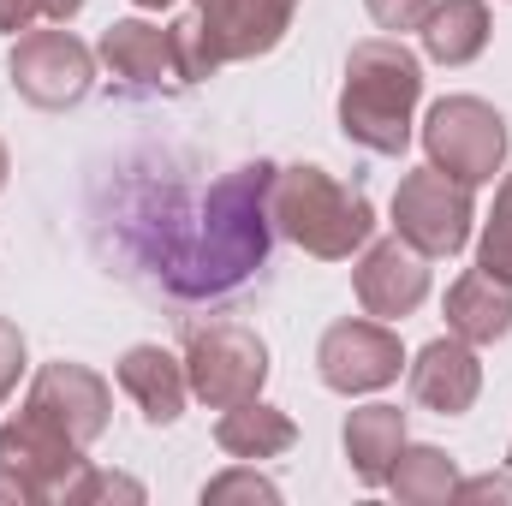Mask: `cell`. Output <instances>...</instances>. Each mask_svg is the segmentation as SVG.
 Returning a JSON list of instances; mask_svg holds the SVG:
<instances>
[{
    "label": "cell",
    "instance_id": "6da1fadb",
    "mask_svg": "<svg viewBox=\"0 0 512 506\" xmlns=\"http://www.w3.org/2000/svg\"><path fill=\"white\" fill-rule=\"evenodd\" d=\"M423 96V66L399 36H370L346 54V84H340V131L346 143L370 155H405L411 114Z\"/></svg>",
    "mask_w": 512,
    "mask_h": 506
},
{
    "label": "cell",
    "instance_id": "7a4b0ae2",
    "mask_svg": "<svg viewBox=\"0 0 512 506\" xmlns=\"http://www.w3.org/2000/svg\"><path fill=\"white\" fill-rule=\"evenodd\" d=\"M268 215L274 227L298 245L304 256H322V262H346L358 245H370L376 233V209L364 191L340 185L328 167H274V197H268Z\"/></svg>",
    "mask_w": 512,
    "mask_h": 506
},
{
    "label": "cell",
    "instance_id": "3957f363",
    "mask_svg": "<svg viewBox=\"0 0 512 506\" xmlns=\"http://www.w3.org/2000/svg\"><path fill=\"white\" fill-rule=\"evenodd\" d=\"M185 381L203 405L227 411L262 393L268 381V346L245 322H191L185 328Z\"/></svg>",
    "mask_w": 512,
    "mask_h": 506
},
{
    "label": "cell",
    "instance_id": "277c9868",
    "mask_svg": "<svg viewBox=\"0 0 512 506\" xmlns=\"http://www.w3.org/2000/svg\"><path fill=\"white\" fill-rule=\"evenodd\" d=\"M429 167H441L459 185H489L507 161V120L483 96H441L423 120Z\"/></svg>",
    "mask_w": 512,
    "mask_h": 506
},
{
    "label": "cell",
    "instance_id": "5b68a950",
    "mask_svg": "<svg viewBox=\"0 0 512 506\" xmlns=\"http://www.w3.org/2000/svg\"><path fill=\"white\" fill-rule=\"evenodd\" d=\"M471 185L447 179L441 167H417L399 179L393 191V227L405 245H417L423 256H459L471 245Z\"/></svg>",
    "mask_w": 512,
    "mask_h": 506
},
{
    "label": "cell",
    "instance_id": "8992f818",
    "mask_svg": "<svg viewBox=\"0 0 512 506\" xmlns=\"http://www.w3.org/2000/svg\"><path fill=\"white\" fill-rule=\"evenodd\" d=\"M6 72L30 108H78L96 84V54L72 30H24L12 42Z\"/></svg>",
    "mask_w": 512,
    "mask_h": 506
},
{
    "label": "cell",
    "instance_id": "52a82bcc",
    "mask_svg": "<svg viewBox=\"0 0 512 506\" xmlns=\"http://www.w3.org/2000/svg\"><path fill=\"white\" fill-rule=\"evenodd\" d=\"M399 364H405V346L387 322H334L316 346V370L334 393H376L387 381H399Z\"/></svg>",
    "mask_w": 512,
    "mask_h": 506
},
{
    "label": "cell",
    "instance_id": "ba28073f",
    "mask_svg": "<svg viewBox=\"0 0 512 506\" xmlns=\"http://www.w3.org/2000/svg\"><path fill=\"white\" fill-rule=\"evenodd\" d=\"M24 405H30L36 417H48L54 429H66L78 447L102 441V435H108V417H114V393H108V381L96 376L90 364H66V358H54V364L36 370Z\"/></svg>",
    "mask_w": 512,
    "mask_h": 506
},
{
    "label": "cell",
    "instance_id": "9c48e42d",
    "mask_svg": "<svg viewBox=\"0 0 512 506\" xmlns=\"http://www.w3.org/2000/svg\"><path fill=\"white\" fill-rule=\"evenodd\" d=\"M0 465L18 471L24 483H36V489L54 501V495H66V483L84 471V447H78L66 429H54L48 417H36V411L24 405L12 423H0Z\"/></svg>",
    "mask_w": 512,
    "mask_h": 506
},
{
    "label": "cell",
    "instance_id": "30bf717a",
    "mask_svg": "<svg viewBox=\"0 0 512 506\" xmlns=\"http://www.w3.org/2000/svg\"><path fill=\"white\" fill-rule=\"evenodd\" d=\"M352 286H358L364 316L405 322V316L429 298V256L393 233V239H382V245H370V251H364L358 274H352Z\"/></svg>",
    "mask_w": 512,
    "mask_h": 506
},
{
    "label": "cell",
    "instance_id": "8fae6325",
    "mask_svg": "<svg viewBox=\"0 0 512 506\" xmlns=\"http://www.w3.org/2000/svg\"><path fill=\"white\" fill-rule=\"evenodd\" d=\"M292 6L298 0H197V24L209 36V48L227 60H262L286 42L292 30Z\"/></svg>",
    "mask_w": 512,
    "mask_h": 506
},
{
    "label": "cell",
    "instance_id": "7c38bea8",
    "mask_svg": "<svg viewBox=\"0 0 512 506\" xmlns=\"http://www.w3.org/2000/svg\"><path fill=\"white\" fill-rule=\"evenodd\" d=\"M483 393V364H477V346H465L459 334L453 340H429L411 364V399L435 417H465Z\"/></svg>",
    "mask_w": 512,
    "mask_h": 506
},
{
    "label": "cell",
    "instance_id": "4fadbf2b",
    "mask_svg": "<svg viewBox=\"0 0 512 506\" xmlns=\"http://www.w3.org/2000/svg\"><path fill=\"white\" fill-rule=\"evenodd\" d=\"M96 54H102V66H108L114 78H126L137 90L179 84V72H173V36H167L161 24H149V18H120V24H108Z\"/></svg>",
    "mask_w": 512,
    "mask_h": 506
},
{
    "label": "cell",
    "instance_id": "5bb4252c",
    "mask_svg": "<svg viewBox=\"0 0 512 506\" xmlns=\"http://www.w3.org/2000/svg\"><path fill=\"white\" fill-rule=\"evenodd\" d=\"M120 387L137 399V411H143L155 429L179 423V411H185V399H191L185 358H173L167 346H131L126 358H120Z\"/></svg>",
    "mask_w": 512,
    "mask_h": 506
},
{
    "label": "cell",
    "instance_id": "9a60e30c",
    "mask_svg": "<svg viewBox=\"0 0 512 506\" xmlns=\"http://www.w3.org/2000/svg\"><path fill=\"white\" fill-rule=\"evenodd\" d=\"M447 328L465 340V346H495L512 334V286L471 268L447 286Z\"/></svg>",
    "mask_w": 512,
    "mask_h": 506
},
{
    "label": "cell",
    "instance_id": "2e32d148",
    "mask_svg": "<svg viewBox=\"0 0 512 506\" xmlns=\"http://www.w3.org/2000/svg\"><path fill=\"white\" fill-rule=\"evenodd\" d=\"M417 30H423V54L435 66H471L489 48L495 18L483 0H441V6H429V18Z\"/></svg>",
    "mask_w": 512,
    "mask_h": 506
},
{
    "label": "cell",
    "instance_id": "e0dca14e",
    "mask_svg": "<svg viewBox=\"0 0 512 506\" xmlns=\"http://www.w3.org/2000/svg\"><path fill=\"white\" fill-rule=\"evenodd\" d=\"M340 441H346V459H352L358 483L376 489V483H387V471H393V459L405 447V411L399 405H364V411L346 417Z\"/></svg>",
    "mask_w": 512,
    "mask_h": 506
},
{
    "label": "cell",
    "instance_id": "ac0fdd59",
    "mask_svg": "<svg viewBox=\"0 0 512 506\" xmlns=\"http://www.w3.org/2000/svg\"><path fill=\"white\" fill-rule=\"evenodd\" d=\"M215 441H221L227 459H280L298 441V423L280 405L245 399V405H227V417L215 423Z\"/></svg>",
    "mask_w": 512,
    "mask_h": 506
},
{
    "label": "cell",
    "instance_id": "d6986e66",
    "mask_svg": "<svg viewBox=\"0 0 512 506\" xmlns=\"http://www.w3.org/2000/svg\"><path fill=\"white\" fill-rule=\"evenodd\" d=\"M387 489H393V501H405V506H441V501H453V489H459V465L441 447H411L405 441L393 471H387Z\"/></svg>",
    "mask_w": 512,
    "mask_h": 506
},
{
    "label": "cell",
    "instance_id": "ffe728a7",
    "mask_svg": "<svg viewBox=\"0 0 512 506\" xmlns=\"http://www.w3.org/2000/svg\"><path fill=\"white\" fill-rule=\"evenodd\" d=\"M477 268L512 286V173L501 179V191H495V215H489V227H483V245H477Z\"/></svg>",
    "mask_w": 512,
    "mask_h": 506
},
{
    "label": "cell",
    "instance_id": "44dd1931",
    "mask_svg": "<svg viewBox=\"0 0 512 506\" xmlns=\"http://www.w3.org/2000/svg\"><path fill=\"white\" fill-rule=\"evenodd\" d=\"M167 36H173V72H179V84H203V78H215V72H221V54L209 48V36H203V24H197V18L167 24Z\"/></svg>",
    "mask_w": 512,
    "mask_h": 506
},
{
    "label": "cell",
    "instance_id": "7402d4cb",
    "mask_svg": "<svg viewBox=\"0 0 512 506\" xmlns=\"http://www.w3.org/2000/svg\"><path fill=\"white\" fill-rule=\"evenodd\" d=\"M66 501L72 506H90V501H143V483H131V477H114V471H78L72 483H66Z\"/></svg>",
    "mask_w": 512,
    "mask_h": 506
},
{
    "label": "cell",
    "instance_id": "603a6c76",
    "mask_svg": "<svg viewBox=\"0 0 512 506\" xmlns=\"http://www.w3.org/2000/svg\"><path fill=\"white\" fill-rule=\"evenodd\" d=\"M203 501H280V489L256 471H227V477L203 483Z\"/></svg>",
    "mask_w": 512,
    "mask_h": 506
},
{
    "label": "cell",
    "instance_id": "cb8c5ba5",
    "mask_svg": "<svg viewBox=\"0 0 512 506\" xmlns=\"http://www.w3.org/2000/svg\"><path fill=\"white\" fill-rule=\"evenodd\" d=\"M364 6H370V18H376L382 30H399V36H405V30H417V24L429 18L435 0H364Z\"/></svg>",
    "mask_w": 512,
    "mask_h": 506
},
{
    "label": "cell",
    "instance_id": "d4e9b609",
    "mask_svg": "<svg viewBox=\"0 0 512 506\" xmlns=\"http://www.w3.org/2000/svg\"><path fill=\"white\" fill-rule=\"evenodd\" d=\"M18 376H24V334H18V322L0 316V405L12 399Z\"/></svg>",
    "mask_w": 512,
    "mask_h": 506
},
{
    "label": "cell",
    "instance_id": "484cf974",
    "mask_svg": "<svg viewBox=\"0 0 512 506\" xmlns=\"http://www.w3.org/2000/svg\"><path fill=\"white\" fill-rule=\"evenodd\" d=\"M453 495H459V501H512V477H507V471H489V477L459 483Z\"/></svg>",
    "mask_w": 512,
    "mask_h": 506
},
{
    "label": "cell",
    "instance_id": "4316f807",
    "mask_svg": "<svg viewBox=\"0 0 512 506\" xmlns=\"http://www.w3.org/2000/svg\"><path fill=\"white\" fill-rule=\"evenodd\" d=\"M36 18H42V0H0V30L6 36H24Z\"/></svg>",
    "mask_w": 512,
    "mask_h": 506
},
{
    "label": "cell",
    "instance_id": "83f0119b",
    "mask_svg": "<svg viewBox=\"0 0 512 506\" xmlns=\"http://www.w3.org/2000/svg\"><path fill=\"white\" fill-rule=\"evenodd\" d=\"M0 501H18V506H42V501H48V495H42L36 483H24L18 471H6V465H0Z\"/></svg>",
    "mask_w": 512,
    "mask_h": 506
},
{
    "label": "cell",
    "instance_id": "f1b7e54d",
    "mask_svg": "<svg viewBox=\"0 0 512 506\" xmlns=\"http://www.w3.org/2000/svg\"><path fill=\"white\" fill-rule=\"evenodd\" d=\"M78 6H84V0H42V18L66 24V18H78Z\"/></svg>",
    "mask_w": 512,
    "mask_h": 506
},
{
    "label": "cell",
    "instance_id": "f546056e",
    "mask_svg": "<svg viewBox=\"0 0 512 506\" xmlns=\"http://www.w3.org/2000/svg\"><path fill=\"white\" fill-rule=\"evenodd\" d=\"M6 173H12V161H6V143H0V191H6Z\"/></svg>",
    "mask_w": 512,
    "mask_h": 506
},
{
    "label": "cell",
    "instance_id": "4dcf8cb0",
    "mask_svg": "<svg viewBox=\"0 0 512 506\" xmlns=\"http://www.w3.org/2000/svg\"><path fill=\"white\" fill-rule=\"evenodd\" d=\"M137 6H149V12H161V6H173V0H137Z\"/></svg>",
    "mask_w": 512,
    "mask_h": 506
},
{
    "label": "cell",
    "instance_id": "1f68e13d",
    "mask_svg": "<svg viewBox=\"0 0 512 506\" xmlns=\"http://www.w3.org/2000/svg\"><path fill=\"white\" fill-rule=\"evenodd\" d=\"M507 465H512V453H507Z\"/></svg>",
    "mask_w": 512,
    "mask_h": 506
}]
</instances>
